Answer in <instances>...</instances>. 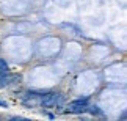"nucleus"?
<instances>
[{
    "label": "nucleus",
    "mask_w": 127,
    "mask_h": 121,
    "mask_svg": "<svg viewBox=\"0 0 127 121\" xmlns=\"http://www.w3.org/2000/svg\"><path fill=\"white\" fill-rule=\"evenodd\" d=\"M63 101V98L60 94H47V96H42L41 101H39V104L41 105H46V107H50V105H57V104H60Z\"/></svg>",
    "instance_id": "nucleus-1"
},
{
    "label": "nucleus",
    "mask_w": 127,
    "mask_h": 121,
    "mask_svg": "<svg viewBox=\"0 0 127 121\" xmlns=\"http://www.w3.org/2000/svg\"><path fill=\"white\" fill-rule=\"evenodd\" d=\"M88 105V99H79V101H74L71 105H69V110L71 112H83Z\"/></svg>",
    "instance_id": "nucleus-2"
},
{
    "label": "nucleus",
    "mask_w": 127,
    "mask_h": 121,
    "mask_svg": "<svg viewBox=\"0 0 127 121\" xmlns=\"http://www.w3.org/2000/svg\"><path fill=\"white\" fill-rule=\"evenodd\" d=\"M0 105H2V107H6L8 104H6V102H3V101H0Z\"/></svg>",
    "instance_id": "nucleus-4"
},
{
    "label": "nucleus",
    "mask_w": 127,
    "mask_h": 121,
    "mask_svg": "<svg viewBox=\"0 0 127 121\" xmlns=\"http://www.w3.org/2000/svg\"><path fill=\"white\" fill-rule=\"evenodd\" d=\"M5 74H8V65L5 60H0V77Z\"/></svg>",
    "instance_id": "nucleus-3"
}]
</instances>
